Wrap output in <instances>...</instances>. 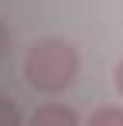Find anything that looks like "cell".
I'll return each mask as SVG.
<instances>
[{"label": "cell", "instance_id": "cell-4", "mask_svg": "<svg viewBox=\"0 0 123 126\" xmlns=\"http://www.w3.org/2000/svg\"><path fill=\"white\" fill-rule=\"evenodd\" d=\"M0 126H20V106L7 95H0Z\"/></svg>", "mask_w": 123, "mask_h": 126}, {"label": "cell", "instance_id": "cell-1", "mask_svg": "<svg viewBox=\"0 0 123 126\" xmlns=\"http://www.w3.org/2000/svg\"><path fill=\"white\" fill-rule=\"evenodd\" d=\"M79 68H82V62H79L75 44L62 41V38L34 41L24 51V62H20V72H24L27 85L34 92H44V95L72 89L75 79H79Z\"/></svg>", "mask_w": 123, "mask_h": 126}, {"label": "cell", "instance_id": "cell-3", "mask_svg": "<svg viewBox=\"0 0 123 126\" xmlns=\"http://www.w3.org/2000/svg\"><path fill=\"white\" fill-rule=\"evenodd\" d=\"M85 126H123V106H99V109H92Z\"/></svg>", "mask_w": 123, "mask_h": 126}, {"label": "cell", "instance_id": "cell-2", "mask_svg": "<svg viewBox=\"0 0 123 126\" xmlns=\"http://www.w3.org/2000/svg\"><path fill=\"white\" fill-rule=\"evenodd\" d=\"M27 126H82L79 112L65 102H44L38 106L31 116H27Z\"/></svg>", "mask_w": 123, "mask_h": 126}, {"label": "cell", "instance_id": "cell-6", "mask_svg": "<svg viewBox=\"0 0 123 126\" xmlns=\"http://www.w3.org/2000/svg\"><path fill=\"white\" fill-rule=\"evenodd\" d=\"M113 85H116V92H120V99H123V58L116 62V68H113Z\"/></svg>", "mask_w": 123, "mask_h": 126}, {"label": "cell", "instance_id": "cell-5", "mask_svg": "<svg viewBox=\"0 0 123 126\" xmlns=\"http://www.w3.org/2000/svg\"><path fill=\"white\" fill-rule=\"evenodd\" d=\"M7 48H10V27L0 21V58L7 55Z\"/></svg>", "mask_w": 123, "mask_h": 126}]
</instances>
